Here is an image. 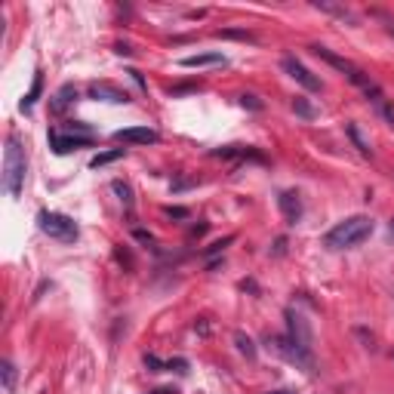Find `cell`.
Here are the masks:
<instances>
[{"mask_svg": "<svg viewBox=\"0 0 394 394\" xmlns=\"http://www.w3.org/2000/svg\"><path fill=\"white\" fill-rule=\"evenodd\" d=\"M373 234V219L370 216H349L339 225H333L323 234V246L330 250H351V246H360L367 237Z\"/></svg>", "mask_w": 394, "mask_h": 394, "instance_id": "obj_1", "label": "cell"}, {"mask_svg": "<svg viewBox=\"0 0 394 394\" xmlns=\"http://www.w3.org/2000/svg\"><path fill=\"white\" fill-rule=\"evenodd\" d=\"M25 173H28V157H25V148H22V139H19V133H10L6 148H3V191L10 197L22 195Z\"/></svg>", "mask_w": 394, "mask_h": 394, "instance_id": "obj_2", "label": "cell"}, {"mask_svg": "<svg viewBox=\"0 0 394 394\" xmlns=\"http://www.w3.org/2000/svg\"><path fill=\"white\" fill-rule=\"evenodd\" d=\"M37 225H41L43 234H50L52 241H59V244H74L77 237H80L77 222L68 219V216H62V213L41 210V213H37Z\"/></svg>", "mask_w": 394, "mask_h": 394, "instance_id": "obj_3", "label": "cell"}, {"mask_svg": "<svg viewBox=\"0 0 394 394\" xmlns=\"http://www.w3.org/2000/svg\"><path fill=\"white\" fill-rule=\"evenodd\" d=\"M268 349H272L277 358L287 360V364L305 370V373H314V354L302 349V345H296L290 336H268Z\"/></svg>", "mask_w": 394, "mask_h": 394, "instance_id": "obj_4", "label": "cell"}, {"mask_svg": "<svg viewBox=\"0 0 394 394\" xmlns=\"http://www.w3.org/2000/svg\"><path fill=\"white\" fill-rule=\"evenodd\" d=\"M96 142V136L87 133H68V129H50V148L56 154H71L77 148H87Z\"/></svg>", "mask_w": 394, "mask_h": 394, "instance_id": "obj_5", "label": "cell"}, {"mask_svg": "<svg viewBox=\"0 0 394 394\" xmlns=\"http://www.w3.org/2000/svg\"><path fill=\"white\" fill-rule=\"evenodd\" d=\"M281 68H283V71H287V74L293 77V80H296L299 87H302V90H308V92H321V90H323L321 77L308 71V68H305V65H302V62H299L296 56H283Z\"/></svg>", "mask_w": 394, "mask_h": 394, "instance_id": "obj_6", "label": "cell"}, {"mask_svg": "<svg viewBox=\"0 0 394 394\" xmlns=\"http://www.w3.org/2000/svg\"><path fill=\"white\" fill-rule=\"evenodd\" d=\"M287 336L296 345H302V349L311 351V327H308V321L299 311H293V308L287 311Z\"/></svg>", "mask_w": 394, "mask_h": 394, "instance_id": "obj_7", "label": "cell"}, {"mask_svg": "<svg viewBox=\"0 0 394 394\" xmlns=\"http://www.w3.org/2000/svg\"><path fill=\"white\" fill-rule=\"evenodd\" d=\"M114 139L123 145H154L160 136H157V129H151V127H127V129H118Z\"/></svg>", "mask_w": 394, "mask_h": 394, "instance_id": "obj_8", "label": "cell"}, {"mask_svg": "<svg viewBox=\"0 0 394 394\" xmlns=\"http://www.w3.org/2000/svg\"><path fill=\"white\" fill-rule=\"evenodd\" d=\"M90 99H102V102H111V105H127L129 102V92L127 90H118L114 83H90Z\"/></svg>", "mask_w": 394, "mask_h": 394, "instance_id": "obj_9", "label": "cell"}, {"mask_svg": "<svg viewBox=\"0 0 394 394\" xmlns=\"http://www.w3.org/2000/svg\"><path fill=\"white\" fill-rule=\"evenodd\" d=\"M277 206H281L283 219H287V225H296L299 219H302V197L296 195V191H281V197H277Z\"/></svg>", "mask_w": 394, "mask_h": 394, "instance_id": "obj_10", "label": "cell"}, {"mask_svg": "<svg viewBox=\"0 0 394 394\" xmlns=\"http://www.w3.org/2000/svg\"><path fill=\"white\" fill-rule=\"evenodd\" d=\"M206 65H225L222 52H197V56H185L182 68H206Z\"/></svg>", "mask_w": 394, "mask_h": 394, "instance_id": "obj_11", "label": "cell"}, {"mask_svg": "<svg viewBox=\"0 0 394 394\" xmlns=\"http://www.w3.org/2000/svg\"><path fill=\"white\" fill-rule=\"evenodd\" d=\"M213 157H234V160H244V157H253V160H265L259 151H253V148H244V145H228V148H219V151H213Z\"/></svg>", "mask_w": 394, "mask_h": 394, "instance_id": "obj_12", "label": "cell"}, {"mask_svg": "<svg viewBox=\"0 0 394 394\" xmlns=\"http://www.w3.org/2000/svg\"><path fill=\"white\" fill-rule=\"evenodd\" d=\"M74 99H77V90L71 87V83H65V87H62V90L56 92V96H52V102H50V111H52V114H62V111H65L68 105L74 102Z\"/></svg>", "mask_w": 394, "mask_h": 394, "instance_id": "obj_13", "label": "cell"}, {"mask_svg": "<svg viewBox=\"0 0 394 394\" xmlns=\"http://www.w3.org/2000/svg\"><path fill=\"white\" fill-rule=\"evenodd\" d=\"M345 133H349V139L354 142V148H358L360 154H364V157H370V154H373V148H370V142L364 139V133H360L358 123H345Z\"/></svg>", "mask_w": 394, "mask_h": 394, "instance_id": "obj_14", "label": "cell"}, {"mask_svg": "<svg viewBox=\"0 0 394 394\" xmlns=\"http://www.w3.org/2000/svg\"><path fill=\"white\" fill-rule=\"evenodd\" d=\"M41 90H43V74L37 71L34 74V83H31V90L25 92V99H22V111H31V108H34V102L41 99Z\"/></svg>", "mask_w": 394, "mask_h": 394, "instance_id": "obj_15", "label": "cell"}, {"mask_svg": "<svg viewBox=\"0 0 394 394\" xmlns=\"http://www.w3.org/2000/svg\"><path fill=\"white\" fill-rule=\"evenodd\" d=\"M314 6H318V10H323V13H333V15H339L342 22H351V25L358 22V19H354V13L349 10V6H336V3H327V0H314Z\"/></svg>", "mask_w": 394, "mask_h": 394, "instance_id": "obj_16", "label": "cell"}, {"mask_svg": "<svg viewBox=\"0 0 394 394\" xmlns=\"http://www.w3.org/2000/svg\"><path fill=\"white\" fill-rule=\"evenodd\" d=\"M234 345H237V351L244 354V358H256V345H253V339L250 336H244V333H234Z\"/></svg>", "mask_w": 394, "mask_h": 394, "instance_id": "obj_17", "label": "cell"}, {"mask_svg": "<svg viewBox=\"0 0 394 394\" xmlns=\"http://www.w3.org/2000/svg\"><path fill=\"white\" fill-rule=\"evenodd\" d=\"M111 191L118 195V200H120L123 206H133V188H129L127 182H120V179H118V182L111 185Z\"/></svg>", "mask_w": 394, "mask_h": 394, "instance_id": "obj_18", "label": "cell"}, {"mask_svg": "<svg viewBox=\"0 0 394 394\" xmlns=\"http://www.w3.org/2000/svg\"><path fill=\"white\" fill-rule=\"evenodd\" d=\"M118 157H123V148H114V151H102V154H96V157L90 160V167H92V169H99V167L111 164V160H118Z\"/></svg>", "mask_w": 394, "mask_h": 394, "instance_id": "obj_19", "label": "cell"}, {"mask_svg": "<svg viewBox=\"0 0 394 394\" xmlns=\"http://www.w3.org/2000/svg\"><path fill=\"white\" fill-rule=\"evenodd\" d=\"M373 105H376V111H379L385 120H388V123H394V102H391L388 96H379Z\"/></svg>", "mask_w": 394, "mask_h": 394, "instance_id": "obj_20", "label": "cell"}, {"mask_svg": "<svg viewBox=\"0 0 394 394\" xmlns=\"http://www.w3.org/2000/svg\"><path fill=\"white\" fill-rule=\"evenodd\" d=\"M216 37H234V41H256V34H250V31H244V28H222V31H216Z\"/></svg>", "mask_w": 394, "mask_h": 394, "instance_id": "obj_21", "label": "cell"}, {"mask_svg": "<svg viewBox=\"0 0 394 394\" xmlns=\"http://www.w3.org/2000/svg\"><path fill=\"white\" fill-rule=\"evenodd\" d=\"M0 373H3V388L13 391V388H15V367H13V360H3Z\"/></svg>", "mask_w": 394, "mask_h": 394, "instance_id": "obj_22", "label": "cell"}, {"mask_svg": "<svg viewBox=\"0 0 394 394\" xmlns=\"http://www.w3.org/2000/svg\"><path fill=\"white\" fill-rule=\"evenodd\" d=\"M293 111L302 114V118H314V108L305 102V99H293Z\"/></svg>", "mask_w": 394, "mask_h": 394, "instance_id": "obj_23", "label": "cell"}, {"mask_svg": "<svg viewBox=\"0 0 394 394\" xmlns=\"http://www.w3.org/2000/svg\"><path fill=\"white\" fill-rule=\"evenodd\" d=\"M145 367H148L151 373H160V370H167V360L154 358V354H145Z\"/></svg>", "mask_w": 394, "mask_h": 394, "instance_id": "obj_24", "label": "cell"}, {"mask_svg": "<svg viewBox=\"0 0 394 394\" xmlns=\"http://www.w3.org/2000/svg\"><path fill=\"white\" fill-rule=\"evenodd\" d=\"M241 105H244V108H253V111H259V108H262V102H259L256 96H250V92H246V96H241Z\"/></svg>", "mask_w": 394, "mask_h": 394, "instance_id": "obj_25", "label": "cell"}, {"mask_svg": "<svg viewBox=\"0 0 394 394\" xmlns=\"http://www.w3.org/2000/svg\"><path fill=\"white\" fill-rule=\"evenodd\" d=\"M133 237H136L139 244H148V246H154V237L148 234V231H142V228H136V231H133Z\"/></svg>", "mask_w": 394, "mask_h": 394, "instance_id": "obj_26", "label": "cell"}, {"mask_svg": "<svg viewBox=\"0 0 394 394\" xmlns=\"http://www.w3.org/2000/svg\"><path fill=\"white\" fill-rule=\"evenodd\" d=\"M167 216H176V219H188V210H182V206H169Z\"/></svg>", "mask_w": 394, "mask_h": 394, "instance_id": "obj_27", "label": "cell"}, {"mask_svg": "<svg viewBox=\"0 0 394 394\" xmlns=\"http://www.w3.org/2000/svg\"><path fill=\"white\" fill-rule=\"evenodd\" d=\"M114 52H118V56H133V50H129L127 43H118V46H114Z\"/></svg>", "mask_w": 394, "mask_h": 394, "instance_id": "obj_28", "label": "cell"}, {"mask_svg": "<svg viewBox=\"0 0 394 394\" xmlns=\"http://www.w3.org/2000/svg\"><path fill=\"white\" fill-rule=\"evenodd\" d=\"M151 394H179L176 388H157V391H151Z\"/></svg>", "mask_w": 394, "mask_h": 394, "instance_id": "obj_29", "label": "cell"}, {"mask_svg": "<svg viewBox=\"0 0 394 394\" xmlns=\"http://www.w3.org/2000/svg\"><path fill=\"white\" fill-rule=\"evenodd\" d=\"M268 394H296V391H268Z\"/></svg>", "mask_w": 394, "mask_h": 394, "instance_id": "obj_30", "label": "cell"}, {"mask_svg": "<svg viewBox=\"0 0 394 394\" xmlns=\"http://www.w3.org/2000/svg\"><path fill=\"white\" fill-rule=\"evenodd\" d=\"M388 231H391V234H394V219H391V222H388Z\"/></svg>", "mask_w": 394, "mask_h": 394, "instance_id": "obj_31", "label": "cell"}]
</instances>
